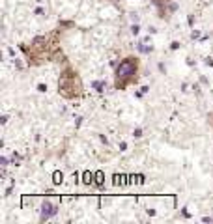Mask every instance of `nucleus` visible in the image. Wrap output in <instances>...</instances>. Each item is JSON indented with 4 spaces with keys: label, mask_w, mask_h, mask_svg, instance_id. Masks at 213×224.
Wrapping results in <instances>:
<instances>
[{
    "label": "nucleus",
    "mask_w": 213,
    "mask_h": 224,
    "mask_svg": "<svg viewBox=\"0 0 213 224\" xmlns=\"http://www.w3.org/2000/svg\"><path fill=\"white\" fill-rule=\"evenodd\" d=\"M135 69H137L135 62H133V60H125V62H122V66L118 67V77H131V75L135 73Z\"/></svg>",
    "instance_id": "obj_1"
},
{
    "label": "nucleus",
    "mask_w": 213,
    "mask_h": 224,
    "mask_svg": "<svg viewBox=\"0 0 213 224\" xmlns=\"http://www.w3.org/2000/svg\"><path fill=\"white\" fill-rule=\"evenodd\" d=\"M56 213V209L52 207V205H49V204H45L43 205V215H41V219H49L51 215H54Z\"/></svg>",
    "instance_id": "obj_2"
}]
</instances>
